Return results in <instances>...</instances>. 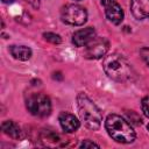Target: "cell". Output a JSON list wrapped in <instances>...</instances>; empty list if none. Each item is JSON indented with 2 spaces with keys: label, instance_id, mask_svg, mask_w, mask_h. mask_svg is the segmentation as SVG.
Instances as JSON below:
<instances>
[{
  "label": "cell",
  "instance_id": "cell-1",
  "mask_svg": "<svg viewBox=\"0 0 149 149\" xmlns=\"http://www.w3.org/2000/svg\"><path fill=\"white\" fill-rule=\"evenodd\" d=\"M102 69L108 78L119 83L132 81L135 78V71L130 63L119 54H111L104 57Z\"/></svg>",
  "mask_w": 149,
  "mask_h": 149
},
{
  "label": "cell",
  "instance_id": "cell-2",
  "mask_svg": "<svg viewBox=\"0 0 149 149\" xmlns=\"http://www.w3.org/2000/svg\"><path fill=\"white\" fill-rule=\"evenodd\" d=\"M105 128L108 135L119 143L128 144L136 139V133L132 123L119 114H108L105 121Z\"/></svg>",
  "mask_w": 149,
  "mask_h": 149
},
{
  "label": "cell",
  "instance_id": "cell-3",
  "mask_svg": "<svg viewBox=\"0 0 149 149\" xmlns=\"http://www.w3.org/2000/svg\"><path fill=\"white\" fill-rule=\"evenodd\" d=\"M77 107L80 121L84 123V126L90 130H98L101 126L102 113L87 94L83 92L78 93Z\"/></svg>",
  "mask_w": 149,
  "mask_h": 149
},
{
  "label": "cell",
  "instance_id": "cell-4",
  "mask_svg": "<svg viewBox=\"0 0 149 149\" xmlns=\"http://www.w3.org/2000/svg\"><path fill=\"white\" fill-rule=\"evenodd\" d=\"M26 108L28 112L38 118H45L50 115L52 105L50 98L44 93H31L26 99Z\"/></svg>",
  "mask_w": 149,
  "mask_h": 149
},
{
  "label": "cell",
  "instance_id": "cell-5",
  "mask_svg": "<svg viewBox=\"0 0 149 149\" xmlns=\"http://www.w3.org/2000/svg\"><path fill=\"white\" fill-rule=\"evenodd\" d=\"M61 19L71 26H83L87 21V10L79 5L69 3L61 9Z\"/></svg>",
  "mask_w": 149,
  "mask_h": 149
},
{
  "label": "cell",
  "instance_id": "cell-6",
  "mask_svg": "<svg viewBox=\"0 0 149 149\" xmlns=\"http://www.w3.org/2000/svg\"><path fill=\"white\" fill-rule=\"evenodd\" d=\"M84 57L87 59H99L106 56L109 42L105 37H95L87 45L84 47Z\"/></svg>",
  "mask_w": 149,
  "mask_h": 149
},
{
  "label": "cell",
  "instance_id": "cell-7",
  "mask_svg": "<svg viewBox=\"0 0 149 149\" xmlns=\"http://www.w3.org/2000/svg\"><path fill=\"white\" fill-rule=\"evenodd\" d=\"M95 37H97L95 29L93 27H86V28L79 29V30L73 33V35H72V43L76 47L81 48V47L87 45Z\"/></svg>",
  "mask_w": 149,
  "mask_h": 149
},
{
  "label": "cell",
  "instance_id": "cell-8",
  "mask_svg": "<svg viewBox=\"0 0 149 149\" xmlns=\"http://www.w3.org/2000/svg\"><path fill=\"white\" fill-rule=\"evenodd\" d=\"M40 141L48 147H64L68 144L69 140H64L63 136L56 132L49 130V129H43L40 133Z\"/></svg>",
  "mask_w": 149,
  "mask_h": 149
},
{
  "label": "cell",
  "instance_id": "cell-9",
  "mask_svg": "<svg viewBox=\"0 0 149 149\" xmlns=\"http://www.w3.org/2000/svg\"><path fill=\"white\" fill-rule=\"evenodd\" d=\"M58 121L62 129L69 134L77 132L80 127V121L72 113L69 112H61L58 115Z\"/></svg>",
  "mask_w": 149,
  "mask_h": 149
},
{
  "label": "cell",
  "instance_id": "cell-10",
  "mask_svg": "<svg viewBox=\"0 0 149 149\" xmlns=\"http://www.w3.org/2000/svg\"><path fill=\"white\" fill-rule=\"evenodd\" d=\"M105 15H106L107 20L115 26L120 24L125 17L123 9L116 1H113V2L108 3L107 6H105Z\"/></svg>",
  "mask_w": 149,
  "mask_h": 149
},
{
  "label": "cell",
  "instance_id": "cell-11",
  "mask_svg": "<svg viewBox=\"0 0 149 149\" xmlns=\"http://www.w3.org/2000/svg\"><path fill=\"white\" fill-rule=\"evenodd\" d=\"M130 12L136 20H149V0H130Z\"/></svg>",
  "mask_w": 149,
  "mask_h": 149
},
{
  "label": "cell",
  "instance_id": "cell-12",
  "mask_svg": "<svg viewBox=\"0 0 149 149\" xmlns=\"http://www.w3.org/2000/svg\"><path fill=\"white\" fill-rule=\"evenodd\" d=\"M8 51L15 59L22 62L30 59L33 56V50L27 45H10L8 48Z\"/></svg>",
  "mask_w": 149,
  "mask_h": 149
},
{
  "label": "cell",
  "instance_id": "cell-13",
  "mask_svg": "<svg viewBox=\"0 0 149 149\" xmlns=\"http://www.w3.org/2000/svg\"><path fill=\"white\" fill-rule=\"evenodd\" d=\"M1 129L7 136H9L14 140H20L22 136V130H21L20 126L16 122H14L13 120L3 121L1 125Z\"/></svg>",
  "mask_w": 149,
  "mask_h": 149
},
{
  "label": "cell",
  "instance_id": "cell-14",
  "mask_svg": "<svg viewBox=\"0 0 149 149\" xmlns=\"http://www.w3.org/2000/svg\"><path fill=\"white\" fill-rule=\"evenodd\" d=\"M43 37L47 42H50L52 44H61L62 43V37L61 35L56 34V33H51V31H48V33H43Z\"/></svg>",
  "mask_w": 149,
  "mask_h": 149
},
{
  "label": "cell",
  "instance_id": "cell-15",
  "mask_svg": "<svg viewBox=\"0 0 149 149\" xmlns=\"http://www.w3.org/2000/svg\"><path fill=\"white\" fill-rule=\"evenodd\" d=\"M141 108H142V112L143 114L149 118V95H146L142 100H141Z\"/></svg>",
  "mask_w": 149,
  "mask_h": 149
},
{
  "label": "cell",
  "instance_id": "cell-16",
  "mask_svg": "<svg viewBox=\"0 0 149 149\" xmlns=\"http://www.w3.org/2000/svg\"><path fill=\"white\" fill-rule=\"evenodd\" d=\"M140 55L142 57V59L147 63V65L149 66V47H143L140 49Z\"/></svg>",
  "mask_w": 149,
  "mask_h": 149
},
{
  "label": "cell",
  "instance_id": "cell-17",
  "mask_svg": "<svg viewBox=\"0 0 149 149\" xmlns=\"http://www.w3.org/2000/svg\"><path fill=\"white\" fill-rule=\"evenodd\" d=\"M93 147L99 148L100 146H99L98 143H95V142L90 141V140H84V141H83V142L79 144V148H84V149H86V148H93Z\"/></svg>",
  "mask_w": 149,
  "mask_h": 149
},
{
  "label": "cell",
  "instance_id": "cell-18",
  "mask_svg": "<svg viewBox=\"0 0 149 149\" xmlns=\"http://www.w3.org/2000/svg\"><path fill=\"white\" fill-rule=\"evenodd\" d=\"M52 78L56 79V80H62V79H63V76H62V73L58 71V72H55V73L52 74Z\"/></svg>",
  "mask_w": 149,
  "mask_h": 149
},
{
  "label": "cell",
  "instance_id": "cell-19",
  "mask_svg": "<svg viewBox=\"0 0 149 149\" xmlns=\"http://www.w3.org/2000/svg\"><path fill=\"white\" fill-rule=\"evenodd\" d=\"M113 1H115V0H101V5L105 7V6H107L108 3H111V2H113Z\"/></svg>",
  "mask_w": 149,
  "mask_h": 149
},
{
  "label": "cell",
  "instance_id": "cell-20",
  "mask_svg": "<svg viewBox=\"0 0 149 149\" xmlns=\"http://www.w3.org/2000/svg\"><path fill=\"white\" fill-rule=\"evenodd\" d=\"M3 3H7V5H9V3H13L14 2V0H1Z\"/></svg>",
  "mask_w": 149,
  "mask_h": 149
},
{
  "label": "cell",
  "instance_id": "cell-21",
  "mask_svg": "<svg viewBox=\"0 0 149 149\" xmlns=\"http://www.w3.org/2000/svg\"><path fill=\"white\" fill-rule=\"evenodd\" d=\"M147 129H148V130H149V123H148V126H147Z\"/></svg>",
  "mask_w": 149,
  "mask_h": 149
},
{
  "label": "cell",
  "instance_id": "cell-22",
  "mask_svg": "<svg viewBox=\"0 0 149 149\" xmlns=\"http://www.w3.org/2000/svg\"><path fill=\"white\" fill-rule=\"evenodd\" d=\"M74 1H80V0H74Z\"/></svg>",
  "mask_w": 149,
  "mask_h": 149
}]
</instances>
